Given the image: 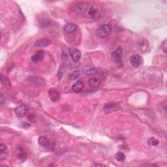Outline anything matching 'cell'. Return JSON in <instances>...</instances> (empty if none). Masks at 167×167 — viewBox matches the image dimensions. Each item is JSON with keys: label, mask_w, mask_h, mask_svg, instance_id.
<instances>
[{"label": "cell", "mask_w": 167, "mask_h": 167, "mask_svg": "<svg viewBox=\"0 0 167 167\" xmlns=\"http://www.w3.org/2000/svg\"><path fill=\"white\" fill-rule=\"evenodd\" d=\"M84 86V82L82 80H79L78 81H76V82L73 85L72 89L76 93L80 92L83 89Z\"/></svg>", "instance_id": "cell-11"}, {"label": "cell", "mask_w": 167, "mask_h": 167, "mask_svg": "<svg viewBox=\"0 0 167 167\" xmlns=\"http://www.w3.org/2000/svg\"><path fill=\"white\" fill-rule=\"evenodd\" d=\"M95 69L92 66L90 65H86L83 67L82 69V73L85 75H91V74L94 73Z\"/></svg>", "instance_id": "cell-17"}, {"label": "cell", "mask_w": 167, "mask_h": 167, "mask_svg": "<svg viewBox=\"0 0 167 167\" xmlns=\"http://www.w3.org/2000/svg\"><path fill=\"white\" fill-rule=\"evenodd\" d=\"M112 30V27L110 24H106L98 28L96 31V35L99 38H105L110 35Z\"/></svg>", "instance_id": "cell-3"}, {"label": "cell", "mask_w": 167, "mask_h": 167, "mask_svg": "<svg viewBox=\"0 0 167 167\" xmlns=\"http://www.w3.org/2000/svg\"><path fill=\"white\" fill-rule=\"evenodd\" d=\"M122 54L123 50L121 46H119L116 50L112 53V58L113 61L116 63L117 66L121 68L123 67V61H122Z\"/></svg>", "instance_id": "cell-2"}, {"label": "cell", "mask_w": 167, "mask_h": 167, "mask_svg": "<svg viewBox=\"0 0 167 167\" xmlns=\"http://www.w3.org/2000/svg\"><path fill=\"white\" fill-rule=\"evenodd\" d=\"M49 24H50V20L47 18H43L42 19V20L40 21V26L42 27V28L48 26Z\"/></svg>", "instance_id": "cell-23"}, {"label": "cell", "mask_w": 167, "mask_h": 167, "mask_svg": "<svg viewBox=\"0 0 167 167\" xmlns=\"http://www.w3.org/2000/svg\"><path fill=\"white\" fill-rule=\"evenodd\" d=\"M75 9L76 12L81 14V13H85L89 9V5L86 3H79L75 5Z\"/></svg>", "instance_id": "cell-9"}, {"label": "cell", "mask_w": 167, "mask_h": 167, "mask_svg": "<svg viewBox=\"0 0 167 167\" xmlns=\"http://www.w3.org/2000/svg\"><path fill=\"white\" fill-rule=\"evenodd\" d=\"M101 83V81L99 78H90L88 80V85L89 87H93V88H95V87H97L98 86H100V84Z\"/></svg>", "instance_id": "cell-15"}, {"label": "cell", "mask_w": 167, "mask_h": 167, "mask_svg": "<svg viewBox=\"0 0 167 167\" xmlns=\"http://www.w3.org/2000/svg\"><path fill=\"white\" fill-rule=\"evenodd\" d=\"M21 126L22 127L26 128V129H28V128L31 127V125H30V124H29L28 123H27V122H22L21 124Z\"/></svg>", "instance_id": "cell-26"}, {"label": "cell", "mask_w": 167, "mask_h": 167, "mask_svg": "<svg viewBox=\"0 0 167 167\" xmlns=\"http://www.w3.org/2000/svg\"><path fill=\"white\" fill-rule=\"evenodd\" d=\"M0 101H1V105H2V104H3L4 101H5L4 97H3V96L2 94L1 95V99H0Z\"/></svg>", "instance_id": "cell-28"}, {"label": "cell", "mask_w": 167, "mask_h": 167, "mask_svg": "<svg viewBox=\"0 0 167 167\" xmlns=\"http://www.w3.org/2000/svg\"><path fill=\"white\" fill-rule=\"evenodd\" d=\"M49 97L52 101H57L59 99V92L55 88H51L48 92Z\"/></svg>", "instance_id": "cell-10"}, {"label": "cell", "mask_w": 167, "mask_h": 167, "mask_svg": "<svg viewBox=\"0 0 167 167\" xmlns=\"http://www.w3.org/2000/svg\"><path fill=\"white\" fill-rule=\"evenodd\" d=\"M167 41L165 39V41H164L163 44H162V46H163V50L164 51V52L165 53H166V52H167Z\"/></svg>", "instance_id": "cell-25"}, {"label": "cell", "mask_w": 167, "mask_h": 167, "mask_svg": "<svg viewBox=\"0 0 167 167\" xmlns=\"http://www.w3.org/2000/svg\"><path fill=\"white\" fill-rule=\"evenodd\" d=\"M38 142L42 146L48 147L50 146V141L45 136H41V137H39V140H38Z\"/></svg>", "instance_id": "cell-16"}, {"label": "cell", "mask_w": 167, "mask_h": 167, "mask_svg": "<svg viewBox=\"0 0 167 167\" xmlns=\"http://www.w3.org/2000/svg\"><path fill=\"white\" fill-rule=\"evenodd\" d=\"M147 143H148V145L150 146L156 147V146H157L159 144V140L158 139L154 138V137H152V138H150L148 139Z\"/></svg>", "instance_id": "cell-19"}, {"label": "cell", "mask_w": 167, "mask_h": 167, "mask_svg": "<svg viewBox=\"0 0 167 167\" xmlns=\"http://www.w3.org/2000/svg\"><path fill=\"white\" fill-rule=\"evenodd\" d=\"M116 159L118 161H124L126 157H125V155L123 153L118 152V153H116Z\"/></svg>", "instance_id": "cell-22"}, {"label": "cell", "mask_w": 167, "mask_h": 167, "mask_svg": "<svg viewBox=\"0 0 167 167\" xmlns=\"http://www.w3.org/2000/svg\"><path fill=\"white\" fill-rule=\"evenodd\" d=\"M119 108H120V105L119 104L112 103L106 104V105L103 107V110L106 114H109L112 113V112H113L118 110Z\"/></svg>", "instance_id": "cell-6"}, {"label": "cell", "mask_w": 167, "mask_h": 167, "mask_svg": "<svg viewBox=\"0 0 167 167\" xmlns=\"http://www.w3.org/2000/svg\"><path fill=\"white\" fill-rule=\"evenodd\" d=\"M26 153L25 151L23 150V148L22 147H19L18 150V154H17V157L18 159H20L21 161H24L26 159Z\"/></svg>", "instance_id": "cell-18"}, {"label": "cell", "mask_w": 167, "mask_h": 167, "mask_svg": "<svg viewBox=\"0 0 167 167\" xmlns=\"http://www.w3.org/2000/svg\"><path fill=\"white\" fill-rule=\"evenodd\" d=\"M7 150V147L6 146H5L3 144H1V146H0V152H5Z\"/></svg>", "instance_id": "cell-27"}, {"label": "cell", "mask_w": 167, "mask_h": 167, "mask_svg": "<svg viewBox=\"0 0 167 167\" xmlns=\"http://www.w3.org/2000/svg\"><path fill=\"white\" fill-rule=\"evenodd\" d=\"M44 57H45V52L41 50L38 51L37 52L35 53L34 55L31 57V60L32 62L37 63L41 61V60H42Z\"/></svg>", "instance_id": "cell-12"}, {"label": "cell", "mask_w": 167, "mask_h": 167, "mask_svg": "<svg viewBox=\"0 0 167 167\" xmlns=\"http://www.w3.org/2000/svg\"><path fill=\"white\" fill-rule=\"evenodd\" d=\"M77 29V26L73 23H68L64 26L65 31L67 34H72L75 32Z\"/></svg>", "instance_id": "cell-14"}, {"label": "cell", "mask_w": 167, "mask_h": 167, "mask_svg": "<svg viewBox=\"0 0 167 167\" xmlns=\"http://www.w3.org/2000/svg\"><path fill=\"white\" fill-rule=\"evenodd\" d=\"M69 51L70 56L71 57H72L74 62L77 63L80 61L82 54H81V52L78 49H76L75 48H69Z\"/></svg>", "instance_id": "cell-5"}, {"label": "cell", "mask_w": 167, "mask_h": 167, "mask_svg": "<svg viewBox=\"0 0 167 167\" xmlns=\"http://www.w3.org/2000/svg\"><path fill=\"white\" fill-rule=\"evenodd\" d=\"M0 80H1V83L4 86H10V82L7 78L5 76L1 75L0 76Z\"/></svg>", "instance_id": "cell-20"}, {"label": "cell", "mask_w": 167, "mask_h": 167, "mask_svg": "<svg viewBox=\"0 0 167 167\" xmlns=\"http://www.w3.org/2000/svg\"><path fill=\"white\" fill-rule=\"evenodd\" d=\"M130 62L133 67H138L141 64V57L138 54H133L130 57Z\"/></svg>", "instance_id": "cell-8"}, {"label": "cell", "mask_w": 167, "mask_h": 167, "mask_svg": "<svg viewBox=\"0 0 167 167\" xmlns=\"http://www.w3.org/2000/svg\"><path fill=\"white\" fill-rule=\"evenodd\" d=\"M29 109L27 106L24 105H20L15 108V113L19 117H24L28 114Z\"/></svg>", "instance_id": "cell-7"}, {"label": "cell", "mask_w": 167, "mask_h": 167, "mask_svg": "<svg viewBox=\"0 0 167 167\" xmlns=\"http://www.w3.org/2000/svg\"><path fill=\"white\" fill-rule=\"evenodd\" d=\"M7 156H8L7 153H6L5 152H1V154H0V160L2 161L5 159L7 158Z\"/></svg>", "instance_id": "cell-24"}, {"label": "cell", "mask_w": 167, "mask_h": 167, "mask_svg": "<svg viewBox=\"0 0 167 167\" xmlns=\"http://www.w3.org/2000/svg\"><path fill=\"white\" fill-rule=\"evenodd\" d=\"M81 75H82L81 71H74L72 74H71L70 77L71 79H72V80H75V79H77L80 77Z\"/></svg>", "instance_id": "cell-21"}, {"label": "cell", "mask_w": 167, "mask_h": 167, "mask_svg": "<svg viewBox=\"0 0 167 167\" xmlns=\"http://www.w3.org/2000/svg\"><path fill=\"white\" fill-rule=\"evenodd\" d=\"M70 66V63L69 59H68L66 55H63L62 56V58H61V64L60 65L59 68L58 69V71H57V78H58L59 80L61 79L63 76H64L65 72H66L67 69L69 68Z\"/></svg>", "instance_id": "cell-1"}, {"label": "cell", "mask_w": 167, "mask_h": 167, "mask_svg": "<svg viewBox=\"0 0 167 167\" xmlns=\"http://www.w3.org/2000/svg\"><path fill=\"white\" fill-rule=\"evenodd\" d=\"M101 14V7L98 5H94L89 7L88 15L93 20H97Z\"/></svg>", "instance_id": "cell-4"}, {"label": "cell", "mask_w": 167, "mask_h": 167, "mask_svg": "<svg viewBox=\"0 0 167 167\" xmlns=\"http://www.w3.org/2000/svg\"><path fill=\"white\" fill-rule=\"evenodd\" d=\"M50 45L51 41L48 39H41L35 43V46L37 47H46Z\"/></svg>", "instance_id": "cell-13"}, {"label": "cell", "mask_w": 167, "mask_h": 167, "mask_svg": "<svg viewBox=\"0 0 167 167\" xmlns=\"http://www.w3.org/2000/svg\"><path fill=\"white\" fill-rule=\"evenodd\" d=\"M94 166H103L104 165H99V164H97V165H94Z\"/></svg>", "instance_id": "cell-29"}]
</instances>
